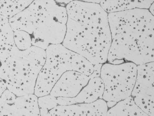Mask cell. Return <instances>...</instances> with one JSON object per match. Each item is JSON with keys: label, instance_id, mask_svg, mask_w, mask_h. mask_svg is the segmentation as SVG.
<instances>
[{"label": "cell", "instance_id": "obj_2", "mask_svg": "<svg viewBox=\"0 0 154 116\" xmlns=\"http://www.w3.org/2000/svg\"><path fill=\"white\" fill-rule=\"evenodd\" d=\"M111 43L107 61L140 65L154 62V17L148 9L108 14Z\"/></svg>", "mask_w": 154, "mask_h": 116}, {"label": "cell", "instance_id": "obj_16", "mask_svg": "<svg viewBox=\"0 0 154 116\" xmlns=\"http://www.w3.org/2000/svg\"><path fill=\"white\" fill-rule=\"evenodd\" d=\"M17 96L7 89L0 97V116H8Z\"/></svg>", "mask_w": 154, "mask_h": 116}, {"label": "cell", "instance_id": "obj_20", "mask_svg": "<svg viewBox=\"0 0 154 116\" xmlns=\"http://www.w3.org/2000/svg\"><path fill=\"white\" fill-rule=\"evenodd\" d=\"M154 2L151 5L149 9V11L151 13L152 15L154 16Z\"/></svg>", "mask_w": 154, "mask_h": 116}, {"label": "cell", "instance_id": "obj_6", "mask_svg": "<svg viewBox=\"0 0 154 116\" xmlns=\"http://www.w3.org/2000/svg\"><path fill=\"white\" fill-rule=\"evenodd\" d=\"M137 66L131 62L106 63L102 66L100 77L104 86L103 99L108 107H113L131 96L137 78Z\"/></svg>", "mask_w": 154, "mask_h": 116}, {"label": "cell", "instance_id": "obj_7", "mask_svg": "<svg viewBox=\"0 0 154 116\" xmlns=\"http://www.w3.org/2000/svg\"><path fill=\"white\" fill-rule=\"evenodd\" d=\"M154 62L137 66V76L131 96L135 103L154 116Z\"/></svg>", "mask_w": 154, "mask_h": 116}, {"label": "cell", "instance_id": "obj_18", "mask_svg": "<svg viewBox=\"0 0 154 116\" xmlns=\"http://www.w3.org/2000/svg\"><path fill=\"white\" fill-rule=\"evenodd\" d=\"M13 31L15 45L19 50H26L32 46L31 37L28 33L23 31Z\"/></svg>", "mask_w": 154, "mask_h": 116}, {"label": "cell", "instance_id": "obj_12", "mask_svg": "<svg viewBox=\"0 0 154 116\" xmlns=\"http://www.w3.org/2000/svg\"><path fill=\"white\" fill-rule=\"evenodd\" d=\"M154 1H101L100 5L107 13L141 9H148Z\"/></svg>", "mask_w": 154, "mask_h": 116}, {"label": "cell", "instance_id": "obj_10", "mask_svg": "<svg viewBox=\"0 0 154 116\" xmlns=\"http://www.w3.org/2000/svg\"><path fill=\"white\" fill-rule=\"evenodd\" d=\"M104 90L103 83L100 77L90 79L76 96L74 98L58 97V106L93 103L99 99H103Z\"/></svg>", "mask_w": 154, "mask_h": 116}, {"label": "cell", "instance_id": "obj_3", "mask_svg": "<svg viewBox=\"0 0 154 116\" xmlns=\"http://www.w3.org/2000/svg\"><path fill=\"white\" fill-rule=\"evenodd\" d=\"M68 20L66 8L54 1H34L9 19L13 31H23L31 37L33 46L46 50L62 43Z\"/></svg>", "mask_w": 154, "mask_h": 116}, {"label": "cell", "instance_id": "obj_17", "mask_svg": "<svg viewBox=\"0 0 154 116\" xmlns=\"http://www.w3.org/2000/svg\"><path fill=\"white\" fill-rule=\"evenodd\" d=\"M38 108L41 116H45L53 109L58 106L57 98L49 94L38 97Z\"/></svg>", "mask_w": 154, "mask_h": 116}, {"label": "cell", "instance_id": "obj_1", "mask_svg": "<svg viewBox=\"0 0 154 116\" xmlns=\"http://www.w3.org/2000/svg\"><path fill=\"white\" fill-rule=\"evenodd\" d=\"M66 31L62 45L94 65L107 61L111 43L108 14L100 4L72 1L66 5Z\"/></svg>", "mask_w": 154, "mask_h": 116}, {"label": "cell", "instance_id": "obj_19", "mask_svg": "<svg viewBox=\"0 0 154 116\" xmlns=\"http://www.w3.org/2000/svg\"><path fill=\"white\" fill-rule=\"evenodd\" d=\"M7 89V88L5 81L0 78V97Z\"/></svg>", "mask_w": 154, "mask_h": 116}, {"label": "cell", "instance_id": "obj_11", "mask_svg": "<svg viewBox=\"0 0 154 116\" xmlns=\"http://www.w3.org/2000/svg\"><path fill=\"white\" fill-rule=\"evenodd\" d=\"M38 99L34 94L17 97L8 116H41Z\"/></svg>", "mask_w": 154, "mask_h": 116}, {"label": "cell", "instance_id": "obj_8", "mask_svg": "<svg viewBox=\"0 0 154 116\" xmlns=\"http://www.w3.org/2000/svg\"><path fill=\"white\" fill-rule=\"evenodd\" d=\"M91 78L75 71H67L56 83L50 94L54 97L74 98L86 86Z\"/></svg>", "mask_w": 154, "mask_h": 116}, {"label": "cell", "instance_id": "obj_4", "mask_svg": "<svg viewBox=\"0 0 154 116\" xmlns=\"http://www.w3.org/2000/svg\"><path fill=\"white\" fill-rule=\"evenodd\" d=\"M45 64L37 78L34 95L37 97L50 94L56 83L64 73L75 71L93 78L100 74L102 65L95 66L85 58L67 49L62 44L49 45L46 50Z\"/></svg>", "mask_w": 154, "mask_h": 116}, {"label": "cell", "instance_id": "obj_14", "mask_svg": "<svg viewBox=\"0 0 154 116\" xmlns=\"http://www.w3.org/2000/svg\"><path fill=\"white\" fill-rule=\"evenodd\" d=\"M9 19L0 15V54L12 51L16 47Z\"/></svg>", "mask_w": 154, "mask_h": 116}, {"label": "cell", "instance_id": "obj_15", "mask_svg": "<svg viewBox=\"0 0 154 116\" xmlns=\"http://www.w3.org/2000/svg\"><path fill=\"white\" fill-rule=\"evenodd\" d=\"M33 1H0V15L9 19L26 8Z\"/></svg>", "mask_w": 154, "mask_h": 116}, {"label": "cell", "instance_id": "obj_9", "mask_svg": "<svg viewBox=\"0 0 154 116\" xmlns=\"http://www.w3.org/2000/svg\"><path fill=\"white\" fill-rule=\"evenodd\" d=\"M108 107L103 99L89 104L57 106L45 116H107Z\"/></svg>", "mask_w": 154, "mask_h": 116}, {"label": "cell", "instance_id": "obj_13", "mask_svg": "<svg viewBox=\"0 0 154 116\" xmlns=\"http://www.w3.org/2000/svg\"><path fill=\"white\" fill-rule=\"evenodd\" d=\"M107 116H150L135 103L131 96L118 102L107 111Z\"/></svg>", "mask_w": 154, "mask_h": 116}, {"label": "cell", "instance_id": "obj_5", "mask_svg": "<svg viewBox=\"0 0 154 116\" xmlns=\"http://www.w3.org/2000/svg\"><path fill=\"white\" fill-rule=\"evenodd\" d=\"M46 56L45 50L33 45L26 50H18L10 60L4 76L7 89L17 97L34 94Z\"/></svg>", "mask_w": 154, "mask_h": 116}]
</instances>
